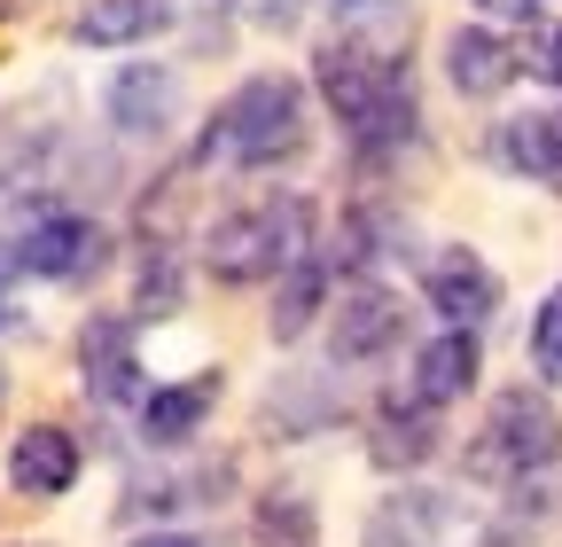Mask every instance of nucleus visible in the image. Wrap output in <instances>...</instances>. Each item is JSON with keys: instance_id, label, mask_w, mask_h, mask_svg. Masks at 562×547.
I'll return each mask as SVG.
<instances>
[{"instance_id": "obj_23", "label": "nucleus", "mask_w": 562, "mask_h": 547, "mask_svg": "<svg viewBox=\"0 0 562 547\" xmlns=\"http://www.w3.org/2000/svg\"><path fill=\"white\" fill-rule=\"evenodd\" d=\"M180 298H188L180 250L172 243H140V258H133V321H172Z\"/></svg>"}, {"instance_id": "obj_14", "label": "nucleus", "mask_w": 562, "mask_h": 547, "mask_svg": "<svg viewBox=\"0 0 562 547\" xmlns=\"http://www.w3.org/2000/svg\"><path fill=\"white\" fill-rule=\"evenodd\" d=\"M446 532H453V501H446V493L398 485V493H383V501L368 509L360 547H446Z\"/></svg>"}, {"instance_id": "obj_1", "label": "nucleus", "mask_w": 562, "mask_h": 547, "mask_svg": "<svg viewBox=\"0 0 562 547\" xmlns=\"http://www.w3.org/2000/svg\"><path fill=\"white\" fill-rule=\"evenodd\" d=\"M313 79H321L328 118L344 125V142L368 165H391V157H406L422 142V102L406 87V63H391V55L360 47V40H328Z\"/></svg>"}, {"instance_id": "obj_25", "label": "nucleus", "mask_w": 562, "mask_h": 547, "mask_svg": "<svg viewBox=\"0 0 562 547\" xmlns=\"http://www.w3.org/2000/svg\"><path fill=\"white\" fill-rule=\"evenodd\" d=\"M227 9L243 24H258V32H297L305 24V0H227Z\"/></svg>"}, {"instance_id": "obj_24", "label": "nucleus", "mask_w": 562, "mask_h": 547, "mask_svg": "<svg viewBox=\"0 0 562 547\" xmlns=\"http://www.w3.org/2000/svg\"><path fill=\"white\" fill-rule=\"evenodd\" d=\"M531 368H539V383H562V290L531 321Z\"/></svg>"}, {"instance_id": "obj_18", "label": "nucleus", "mask_w": 562, "mask_h": 547, "mask_svg": "<svg viewBox=\"0 0 562 547\" xmlns=\"http://www.w3.org/2000/svg\"><path fill=\"white\" fill-rule=\"evenodd\" d=\"M180 24V0H87L79 24H70V40L79 47H140Z\"/></svg>"}, {"instance_id": "obj_6", "label": "nucleus", "mask_w": 562, "mask_h": 547, "mask_svg": "<svg viewBox=\"0 0 562 547\" xmlns=\"http://www.w3.org/2000/svg\"><path fill=\"white\" fill-rule=\"evenodd\" d=\"M406 298L391 290V282H375V274H360L351 282V298L328 313V360L336 368H375V360H391L398 345H406Z\"/></svg>"}, {"instance_id": "obj_19", "label": "nucleus", "mask_w": 562, "mask_h": 547, "mask_svg": "<svg viewBox=\"0 0 562 547\" xmlns=\"http://www.w3.org/2000/svg\"><path fill=\"white\" fill-rule=\"evenodd\" d=\"M321 305H328V258L313 243L305 258H290L273 274V345H297V336L321 321Z\"/></svg>"}, {"instance_id": "obj_29", "label": "nucleus", "mask_w": 562, "mask_h": 547, "mask_svg": "<svg viewBox=\"0 0 562 547\" xmlns=\"http://www.w3.org/2000/svg\"><path fill=\"white\" fill-rule=\"evenodd\" d=\"M539 79L562 87V24H554V40H547V55H539Z\"/></svg>"}, {"instance_id": "obj_13", "label": "nucleus", "mask_w": 562, "mask_h": 547, "mask_svg": "<svg viewBox=\"0 0 562 547\" xmlns=\"http://www.w3.org/2000/svg\"><path fill=\"white\" fill-rule=\"evenodd\" d=\"M516 79H524V55L508 47V32H492V24L446 32V87H453V94L492 102V94H508Z\"/></svg>"}, {"instance_id": "obj_17", "label": "nucleus", "mask_w": 562, "mask_h": 547, "mask_svg": "<svg viewBox=\"0 0 562 547\" xmlns=\"http://www.w3.org/2000/svg\"><path fill=\"white\" fill-rule=\"evenodd\" d=\"M211 406H220V376L165 383V391L140 399V438H149L157 454H180V446H195V431L211 423Z\"/></svg>"}, {"instance_id": "obj_27", "label": "nucleus", "mask_w": 562, "mask_h": 547, "mask_svg": "<svg viewBox=\"0 0 562 547\" xmlns=\"http://www.w3.org/2000/svg\"><path fill=\"white\" fill-rule=\"evenodd\" d=\"M476 16H492V24H531V16H547V0H476Z\"/></svg>"}, {"instance_id": "obj_12", "label": "nucleus", "mask_w": 562, "mask_h": 547, "mask_svg": "<svg viewBox=\"0 0 562 547\" xmlns=\"http://www.w3.org/2000/svg\"><path fill=\"white\" fill-rule=\"evenodd\" d=\"M438 446H446V431H438L430 399H414V391L375 399V415H368V461L375 469H422Z\"/></svg>"}, {"instance_id": "obj_9", "label": "nucleus", "mask_w": 562, "mask_h": 547, "mask_svg": "<svg viewBox=\"0 0 562 547\" xmlns=\"http://www.w3.org/2000/svg\"><path fill=\"white\" fill-rule=\"evenodd\" d=\"M336 423H344V391H336V376H321V368L273 376L266 399H258V431H266L273 446H305V438H321V431H336Z\"/></svg>"}, {"instance_id": "obj_2", "label": "nucleus", "mask_w": 562, "mask_h": 547, "mask_svg": "<svg viewBox=\"0 0 562 547\" xmlns=\"http://www.w3.org/2000/svg\"><path fill=\"white\" fill-rule=\"evenodd\" d=\"M313 142L305 125V87L290 71H258L243 79L220 110H211L203 142H195V165H235V172H281L297 165Z\"/></svg>"}, {"instance_id": "obj_30", "label": "nucleus", "mask_w": 562, "mask_h": 547, "mask_svg": "<svg viewBox=\"0 0 562 547\" xmlns=\"http://www.w3.org/2000/svg\"><path fill=\"white\" fill-rule=\"evenodd\" d=\"M133 547H211V539H195V532H149V539H133Z\"/></svg>"}, {"instance_id": "obj_5", "label": "nucleus", "mask_w": 562, "mask_h": 547, "mask_svg": "<svg viewBox=\"0 0 562 547\" xmlns=\"http://www.w3.org/2000/svg\"><path fill=\"white\" fill-rule=\"evenodd\" d=\"M9 250L32 282H94L110 266V227L94 212H70V203H32L9 235Z\"/></svg>"}, {"instance_id": "obj_3", "label": "nucleus", "mask_w": 562, "mask_h": 547, "mask_svg": "<svg viewBox=\"0 0 562 547\" xmlns=\"http://www.w3.org/2000/svg\"><path fill=\"white\" fill-rule=\"evenodd\" d=\"M313 203L290 196V188H273L258 203H235V212H220L203 227V274L211 282H227V290H250V282H273L290 258L313 250Z\"/></svg>"}, {"instance_id": "obj_7", "label": "nucleus", "mask_w": 562, "mask_h": 547, "mask_svg": "<svg viewBox=\"0 0 562 547\" xmlns=\"http://www.w3.org/2000/svg\"><path fill=\"white\" fill-rule=\"evenodd\" d=\"M102 118L117 142H165L180 125V71L172 63H117L102 87Z\"/></svg>"}, {"instance_id": "obj_16", "label": "nucleus", "mask_w": 562, "mask_h": 547, "mask_svg": "<svg viewBox=\"0 0 562 547\" xmlns=\"http://www.w3.org/2000/svg\"><path fill=\"white\" fill-rule=\"evenodd\" d=\"M476 376H484V345H476V328H438L430 345H414V399H430V406H453V399H469L476 391Z\"/></svg>"}, {"instance_id": "obj_28", "label": "nucleus", "mask_w": 562, "mask_h": 547, "mask_svg": "<svg viewBox=\"0 0 562 547\" xmlns=\"http://www.w3.org/2000/svg\"><path fill=\"white\" fill-rule=\"evenodd\" d=\"M328 16H344V24H360V16H383V9H398V0H321Z\"/></svg>"}, {"instance_id": "obj_32", "label": "nucleus", "mask_w": 562, "mask_h": 547, "mask_svg": "<svg viewBox=\"0 0 562 547\" xmlns=\"http://www.w3.org/2000/svg\"><path fill=\"white\" fill-rule=\"evenodd\" d=\"M24 547H32V539H24Z\"/></svg>"}, {"instance_id": "obj_26", "label": "nucleus", "mask_w": 562, "mask_h": 547, "mask_svg": "<svg viewBox=\"0 0 562 547\" xmlns=\"http://www.w3.org/2000/svg\"><path fill=\"white\" fill-rule=\"evenodd\" d=\"M16 274H24V266H16V250L0 243V328H16V321H24V313H16Z\"/></svg>"}, {"instance_id": "obj_21", "label": "nucleus", "mask_w": 562, "mask_h": 547, "mask_svg": "<svg viewBox=\"0 0 562 547\" xmlns=\"http://www.w3.org/2000/svg\"><path fill=\"white\" fill-rule=\"evenodd\" d=\"M406 250H414V227L391 203H360V212L344 220V266L351 274H375V258H406Z\"/></svg>"}, {"instance_id": "obj_22", "label": "nucleus", "mask_w": 562, "mask_h": 547, "mask_svg": "<svg viewBox=\"0 0 562 547\" xmlns=\"http://www.w3.org/2000/svg\"><path fill=\"white\" fill-rule=\"evenodd\" d=\"M250 532H258V547H321V509L297 485H266L250 501Z\"/></svg>"}, {"instance_id": "obj_8", "label": "nucleus", "mask_w": 562, "mask_h": 547, "mask_svg": "<svg viewBox=\"0 0 562 547\" xmlns=\"http://www.w3.org/2000/svg\"><path fill=\"white\" fill-rule=\"evenodd\" d=\"M133 328H140L133 313H94L79 328V376H87L94 406H140V399H149V368H140Z\"/></svg>"}, {"instance_id": "obj_10", "label": "nucleus", "mask_w": 562, "mask_h": 547, "mask_svg": "<svg viewBox=\"0 0 562 547\" xmlns=\"http://www.w3.org/2000/svg\"><path fill=\"white\" fill-rule=\"evenodd\" d=\"M422 298H430V313L453 321V328H484L501 313V274H492L469 243H446V250H430V266H422Z\"/></svg>"}, {"instance_id": "obj_11", "label": "nucleus", "mask_w": 562, "mask_h": 547, "mask_svg": "<svg viewBox=\"0 0 562 547\" xmlns=\"http://www.w3.org/2000/svg\"><path fill=\"white\" fill-rule=\"evenodd\" d=\"M79 469H87V446L63 423H32L9 438V493H24V501H63L79 485Z\"/></svg>"}, {"instance_id": "obj_31", "label": "nucleus", "mask_w": 562, "mask_h": 547, "mask_svg": "<svg viewBox=\"0 0 562 547\" xmlns=\"http://www.w3.org/2000/svg\"><path fill=\"white\" fill-rule=\"evenodd\" d=\"M0 406H9V368H0Z\"/></svg>"}, {"instance_id": "obj_15", "label": "nucleus", "mask_w": 562, "mask_h": 547, "mask_svg": "<svg viewBox=\"0 0 562 547\" xmlns=\"http://www.w3.org/2000/svg\"><path fill=\"white\" fill-rule=\"evenodd\" d=\"M484 157L501 165V172H516V180L562 188V118H554V110H516V118H501V125H492V142H484Z\"/></svg>"}, {"instance_id": "obj_4", "label": "nucleus", "mask_w": 562, "mask_h": 547, "mask_svg": "<svg viewBox=\"0 0 562 547\" xmlns=\"http://www.w3.org/2000/svg\"><path fill=\"white\" fill-rule=\"evenodd\" d=\"M562 461V415L554 399L516 383L484 406V423L469 438V477H484V485H516V477H547Z\"/></svg>"}, {"instance_id": "obj_20", "label": "nucleus", "mask_w": 562, "mask_h": 547, "mask_svg": "<svg viewBox=\"0 0 562 547\" xmlns=\"http://www.w3.org/2000/svg\"><path fill=\"white\" fill-rule=\"evenodd\" d=\"M211 493H235V461H211L203 477H133V485H125V516H180V509H211Z\"/></svg>"}]
</instances>
